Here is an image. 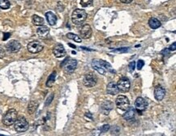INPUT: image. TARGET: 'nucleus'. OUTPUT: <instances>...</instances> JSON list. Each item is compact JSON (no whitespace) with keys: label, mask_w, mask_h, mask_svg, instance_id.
I'll list each match as a JSON object with an SVG mask.
<instances>
[{"label":"nucleus","mask_w":176,"mask_h":136,"mask_svg":"<svg viewBox=\"0 0 176 136\" xmlns=\"http://www.w3.org/2000/svg\"><path fill=\"white\" fill-rule=\"evenodd\" d=\"M14 128L17 132H24L28 129V122L24 117H18L14 122Z\"/></svg>","instance_id":"nucleus-4"},{"label":"nucleus","mask_w":176,"mask_h":136,"mask_svg":"<svg viewBox=\"0 0 176 136\" xmlns=\"http://www.w3.org/2000/svg\"><path fill=\"white\" fill-rule=\"evenodd\" d=\"M53 98H54V93H51V95H50V97H48L47 100H46V105H50V104L51 103V101H52Z\"/></svg>","instance_id":"nucleus-29"},{"label":"nucleus","mask_w":176,"mask_h":136,"mask_svg":"<svg viewBox=\"0 0 176 136\" xmlns=\"http://www.w3.org/2000/svg\"><path fill=\"white\" fill-rule=\"evenodd\" d=\"M128 68H129V71H133L135 70L136 68V63L133 61V62H131L128 65Z\"/></svg>","instance_id":"nucleus-28"},{"label":"nucleus","mask_w":176,"mask_h":136,"mask_svg":"<svg viewBox=\"0 0 176 136\" xmlns=\"http://www.w3.org/2000/svg\"><path fill=\"white\" fill-rule=\"evenodd\" d=\"M144 65H145V63H144L143 60H138L137 61V64H136L137 69L141 70L142 67H144Z\"/></svg>","instance_id":"nucleus-27"},{"label":"nucleus","mask_w":176,"mask_h":136,"mask_svg":"<svg viewBox=\"0 0 176 136\" xmlns=\"http://www.w3.org/2000/svg\"><path fill=\"white\" fill-rule=\"evenodd\" d=\"M77 66V62L75 59L67 58L63 61L61 64V67H63L66 73H72L76 70Z\"/></svg>","instance_id":"nucleus-3"},{"label":"nucleus","mask_w":176,"mask_h":136,"mask_svg":"<svg viewBox=\"0 0 176 136\" xmlns=\"http://www.w3.org/2000/svg\"><path fill=\"white\" fill-rule=\"evenodd\" d=\"M67 37H68V38L71 39V40H73V41H75L76 42H78V43H81V38L80 37V36H77V35L75 34V33L69 32V33L67 34Z\"/></svg>","instance_id":"nucleus-24"},{"label":"nucleus","mask_w":176,"mask_h":136,"mask_svg":"<svg viewBox=\"0 0 176 136\" xmlns=\"http://www.w3.org/2000/svg\"><path fill=\"white\" fill-rule=\"evenodd\" d=\"M17 119V111L14 109H9L2 118V123L5 126L13 125L15 120Z\"/></svg>","instance_id":"nucleus-2"},{"label":"nucleus","mask_w":176,"mask_h":136,"mask_svg":"<svg viewBox=\"0 0 176 136\" xmlns=\"http://www.w3.org/2000/svg\"><path fill=\"white\" fill-rule=\"evenodd\" d=\"M37 107H38V103L36 101H32L29 103V105H28V113H29V114H33V113L37 110Z\"/></svg>","instance_id":"nucleus-22"},{"label":"nucleus","mask_w":176,"mask_h":136,"mask_svg":"<svg viewBox=\"0 0 176 136\" xmlns=\"http://www.w3.org/2000/svg\"><path fill=\"white\" fill-rule=\"evenodd\" d=\"M148 106V103L145 100L142 98V97H138L135 101V108L136 111L139 113L141 114V113L146 109Z\"/></svg>","instance_id":"nucleus-9"},{"label":"nucleus","mask_w":176,"mask_h":136,"mask_svg":"<svg viewBox=\"0 0 176 136\" xmlns=\"http://www.w3.org/2000/svg\"><path fill=\"white\" fill-rule=\"evenodd\" d=\"M80 37L82 39H89L92 36V28L89 24H85L80 30Z\"/></svg>","instance_id":"nucleus-11"},{"label":"nucleus","mask_w":176,"mask_h":136,"mask_svg":"<svg viewBox=\"0 0 176 136\" xmlns=\"http://www.w3.org/2000/svg\"><path fill=\"white\" fill-rule=\"evenodd\" d=\"M120 1H121L122 2H124V3H127V4L132 2V0H120Z\"/></svg>","instance_id":"nucleus-33"},{"label":"nucleus","mask_w":176,"mask_h":136,"mask_svg":"<svg viewBox=\"0 0 176 136\" xmlns=\"http://www.w3.org/2000/svg\"><path fill=\"white\" fill-rule=\"evenodd\" d=\"M166 94L165 89H163L161 86H157L154 89V97L157 101H161L164 98Z\"/></svg>","instance_id":"nucleus-14"},{"label":"nucleus","mask_w":176,"mask_h":136,"mask_svg":"<svg viewBox=\"0 0 176 136\" xmlns=\"http://www.w3.org/2000/svg\"><path fill=\"white\" fill-rule=\"evenodd\" d=\"M69 45L70 46H72V47H73V48H76V46H75V45H71V44H69Z\"/></svg>","instance_id":"nucleus-35"},{"label":"nucleus","mask_w":176,"mask_h":136,"mask_svg":"<svg viewBox=\"0 0 176 136\" xmlns=\"http://www.w3.org/2000/svg\"><path fill=\"white\" fill-rule=\"evenodd\" d=\"M87 18V13L82 9H76L72 15V21L75 25H81Z\"/></svg>","instance_id":"nucleus-1"},{"label":"nucleus","mask_w":176,"mask_h":136,"mask_svg":"<svg viewBox=\"0 0 176 136\" xmlns=\"http://www.w3.org/2000/svg\"><path fill=\"white\" fill-rule=\"evenodd\" d=\"M27 48H28V50L30 53H33V54H37V53H39L41 50H43V46L40 43L39 41H31L27 45Z\"/></svg>","instance_id":"nucleus-8"},{"label":"nucleus","mask_w":176,"mask_h":136,"mask_svg":"<svg viewBox=\"0 0 176 136\" xmlns=\"http://www.w3.org/2000/svg\"><path fill=\"white\" fill-rule=\"evenodd\" d=\"M128 48H119V49H117L116 50H114L113 52H119V53H125V52L128 51Z\"/></svg>","instance_id":"nucleus-30"},{"label":"nucleus","mask_w":176,"mask_h":136,"mask_svg":"<svg viewBox=\"0 0 176 136\" xmlns=\"http://www.w3.org/2000/svg\"><path fill=\"white\" fill-rule=\"evenodd\" d=\"M100 130H101V131H102V132L108 131L109 130H110V126H109V125H104L102 127V129H100Z\"/></svg>","instance_id":"nucleus-31"},{"label":"nucleus","mask_w":176,"mask_h":136,"mask_svg":"<svg viewBox=\"0 0 176 136\" xmlns=\"http://www.w3.org/2000/svg\"><path fill=\"white\" fill-rule=\"evenodd\" d=\"M112 107H113V104L107 101L105 103H103V105H102V111L104 112L105 114H108V113L110 112V110H111Z\"/></svg>","instance_id":"nucleus-21"},{"label":"nucleus","mask_w":176,"mask_h":136,"mask_svg":"<svg viewBox=\"0 0 176 136\" xmlns=\"http://www.w3.org/2000/svg\"><path fill=\"white\" fill-rule=\"evenodd\" d=\"M107 91L108 94H111V95H117L118 93H119V90L118 89L117 84H115V82H111L110 84L107 85Z\"/></svg>","instance_id":"nucleus-15"},{"label":"nucleus","mask_w":176,"mask_h":136,"mask_svg":"<svg viewBox=\"0 0 176 136\" xmlns=\"http://www.w3.org/2000/svg\"><path fill=\"white\" fill-rule=\"evenodd\" d=\"M93 3V0H81V6L84 7H87Z\"/></svg>","instance_id":"nucleus-26"},{"label":"nucleus","mask_w":176,"mask_h":136,"mask_svg":"<svg viewBox=\"0 0 176 136\" xmlns=\"http://www.w3.org/2000/svg\"><path fill=\"white\" fill-rule=\"evenodd\" d=\"M175 49H176V43L175 42H174V43L172 44V45L170 46L169 50L170 51H174V50H175Z\"/></svg>","instance_id":"nucleus-32"},{"label":"nucleus","mask_w":176,"mask_h":136,"mask_svg":"<svg viewBox=\"0 0 176 136\" xmlns=\"http://www.w3.org/2000/svg\"><path fill=\"white\" fill-rule=\"evenodd\" d=\"M21 48V45L19 41L12 40V41H9L8 43L6 45V49L7 51L11 52V53H17Z\"/></svg>","instance_id":"nucleus-10"},{"label":"nucleus","mask_w":176,"mask_h":136,"mask_svg":"<svg viewBox=\"0 0 176 136\" xmlns=\"http://www.w3.org/2000/svg\"><path fill=\"white\" fill-rule=\"evenodd\" d=\"M53 54L56 58H62L66 55V50L61 44H58L53 49Z\"/></svg>","instance_id":"nucleus-12"},{"label":"nucleus","mask_w":176,"mask_h":136,"mask_svg":"<svg viewBox=\"0 0 176 136\" xmlns=\"http://www.w3.org/2000/svg\"><path fill=\"white\" fill-rule=\"evenodd\" d=\"M5 37H3V40H7V38H8L9 37H10V33H5Z\"/></svg>","instance_id":"nucleus-34"},{"label":"nucleus","mask_w":176,"mask_h":136,"mask_svg":"<svg viewBox=\"0 0 176 136\" xmlns=\"http://www.w3.org/2000/svg\"><path fill=\"white\" fill-rule=\"evenodd\" d=\"M55 78H56V72L54 71V72H52V73L50 74V76L48 77L47 81H46V87H48V88H51V87L53 86V84H54Z\"/></svg>","instance_id":"nucleus-20"},{"label":"nucleus","mask_w":176,"mask_h":136,"mask_svg":"<svg viewBox=\"0 0 176 136\" xmlns=\"http://www.w3.org/2000/svg\"><path fill=\"white\" fill-rule=\"evenodd\" d=\"M46 19H47L48 23L50 25H54L56 24L57 22V17L56 15H54V13L52 11H48V12L46 13Z\"/></svg>","instance_id":"nucleus-17"},{"label":"nucleus","mask_w":176,"mask_h":136,"mask_svg":"<svg viewBox=\"0 0 176 136\" xmlns=\"http://www.w3.org/2000/svg\"><path fill=\"white\" fill-rule=\"evenodd\" d=\"M116 106L118 108L124 111L130 108V102L128 97L124 95H119L116 99Z\"/></svg>","instance_id":"nucleus-5"},{"label":"nucleus","mask_w":176,"mask_h":136,"mask_svg":"<svg viewBox=\"0 0 176 136\" xmlns=\"http://www.w3.org/2000/svg\"><path fill=\"white\" fill-rule=\"evenodd\" d=\"M134 117H135V109L133 108H129L128 109L126 110V113L123 115V117L127 121L132 120V118H134Z\"/></svg>","instance_id":"nucleus-19"},{"label":"nucleus","mask_w":176,"mask_h":136,"mask_svg":"<svg viewBox=\"0 0 176 136\" xmlns=\"http://www.w3.org/2000/svg\"><path fill=\"white\" fill-rule=\"evenodd\" d=\"M117 87L119 91L124 92V93H127V92H128V91L130 90V81H129L128 79L126 77L121 78V79L119 80V82H118Z\"/></svg>","instance_id":"nucleus-7"},{"label":"nucleus","mask_w":176,"mask_h":136,"mask_svg":"<svg viewBox=\"0 0 176 136\" xmlns=\"http://www.w3.org/2000/svg\"><path fill=\"white\" fill-rule=\"evenodd\" d=\"M33 23L36 26H42L44 24V19L37 15H33Z\"/></svg>","instance_id":"nucleus-23"},{"label":"nucleus","mask_w":176,"mask_h":136,"mask_svg":"<svg viewBox=\"0 0 176 136\" xmlns=\"http://www.w3.org/2000/svg\"><path fill=\"white\" fill-rule=\"evenodd\" d=\"M97 82H98V77L96 76L95 74L92 73V72L86 74L83 80L84 85L88 88H92V87L95 86Z\"/></svg>","instance_id":"nucleus-6"},{"label":"nucleus","mask_w":176,"mask_h":136,"mask_svg":"<svg viewBox=\"0 0 176 136\" xmlns=\"http://www.w3.org/2000/svg\"><path fill=\"white\" fill-rule=\"evenodd\" d=\"M11 6V3L8 0H0V8L8 9Z\"/></svg>","instance_id":"nucleus-25"},{"label":"nucleus","mask_w":176,"mask_h":136,"mask_svg":"<svg viewBox=\"0 0 176 136\" xmlns=\"http://www.w3.org/2000/svg\"><path fill=\"white\" fill-rule=\"evenodd\" d=\"M92 67H94V69L98 71V73L102 74V75H105L106 72H107V71L102 68L100 63H99V60H98V59L93 60V62H92Z\"/></svg>","instance_id":"nucleus-16"},{"label":"nucleus","mask_w":176,"mask_h":136,"mask_svg":"<svg viewBox=\"0 0 176 136\" xmlns=\"http://www.w3.org/2000/svg\"><path fill=\"white\" fill-rule=\"evenodd\" d=\"M149 25L150 28H153V29H157V28H158L159 27H161V22L159 21L157 18L152 17L149 19Z\"/></svg>","instance_id":"nucleus-18"},{"label":"nucleus","mask_w":176,"mask_h":136,"mask_svg":"<svg viewBox=\"0 0 176 136\" xmlns=\"http://www.w3.org/2000/svg\"><path fill=\"white\" fill-rule=\"evenodd\" d=\"M50 32V29L46 26H40L39 28L37 29V36L41 39H45L48 37Z\"/></svg>","instance_id":"nucleus-13"}]
</instances>
